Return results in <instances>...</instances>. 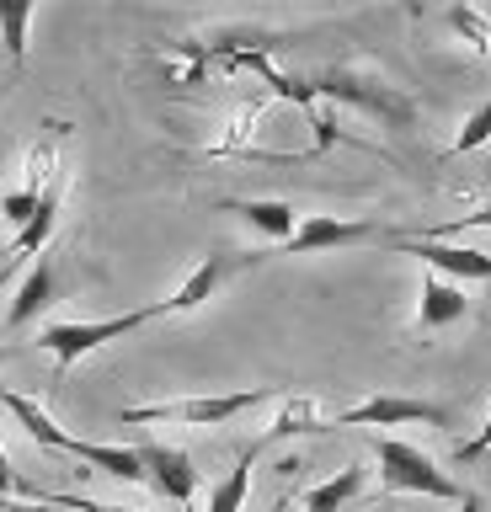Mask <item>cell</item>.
Returning a JSON list of instances; mask_svg holds the SVG:
<instances>
[{
    "label": "cell",
    "instance_id": "obj_1",
    "mask_svg": "<svg viewBox=\"0 0 491 512\" xmlns=\"http://www.w3.org/2000/svg\"><path fill=\"white\" fill-rule=\"evenodd\" d=\"M374 464H379V491L385 496H433V502H465V486L438 470L417 443L401 438H374Z\"/></svg>",
    "mask_w": 491,
    "mask_h": 512
},
{
    "label": "cell",
    "instance_id": "obj_2",
    "mask_svg": "<svg viewBox=\"0 0 491 512\" xmlns=\"http://www.w3.org/2000/svg\"><path fill=\"white\" fill-rule=\"evenodd\" d=\"M150 320H161V304H145V310H129V315H107V320H54V326L38 331V347L49 352L59 379H65L86 352H97L107 342H123V336H134L139 326H150Z\"/></svg>",
    "mask_w": 491,
    "mask_h": 512
},
{
    "label": "cell",
    "instance_id": "obj_3",
    "mask_svg": "<svg viewBox=\"0 0 491 512\" xmlns=\"http://www.w3.org/2000/svg\"><path fill=\"white\" fill-rule=\"evenodd\" d=\"M273 384H257V390H235V395H193V400H161V406H123L118 422L123 427H145V422H177V427H225L241 411L273 400Z\"/></svg>",
    "mask_w": 491,
    "mask_h": 512
},
{
    "label": "cell",
    "instance_id": "obj_4",
    "mask_svg": "<svg viewBox=\"0 0 491 512\" xmlns=\"http://www.w3.org/2000/svg\"><path fill=\"white\" fill-rule=\"evenodd\" d=\"M267 256L273 251H214V256H203V262L187 272V283L177 288V294L161 299V315H187V310H198V304H209L230 278H241L246 267H262Z\"/></svg>",
    "mask_w": 491,
    "mask_h": 512
},
{
    "label": "cell",
    "instance_id": "obj_5",
    "mask_svg": "<svg viewBox=\"0 0 491 512\" xmlns=\"http://www.w3.org/2000/svg\"><path fill=\"white\" fill-rule=\"evenodd\" d=\"M401 256H417L427 262V272L449 283H491V251H475V246H454V240H427V235H395L390 240Z\"/></svg>",
    "mask_w": 491,
    "mask_h": 512
},
{
    "label": "cell",
    "instance_id": "obj_6",
    "mask_svg": "<svg viewBox=\"0 0 491 512\" xmlns=\"http://www.w3.org/2000/svg\"><path fill=\"white\" fill-rule=\"evenodd\" d=\"M406 422H422V427H454V411L449 406H438V400H406V395H374V400H363V406L353 411H342V416H331L326 427H406Z\"/></svg>",
    "mask_w": 491,
    "mask_h": 512
},
{
    "label": "cell",
    "instance_id": "obj_7",
    "mask_svg": "<svg viewBox=\"0 0 491 512\" xmlns=\"http://www.w3.org/2000/svg\"><path fill=\"white\" fill-rule=\"evenodd\" d=\"M395 240V230L374 219H326V214H305L294 224V235L283 240L273 256H315V251H331V246H363V240Z\"/></svg>",
    "mask_w": 491,
    "mask_h": 512
},
{
    "label": "cell",
    "instance_id": "obj_8",
    "mask_svg": "<svg viewBox=\"0 0 491 512\" xmlns=\"http://www.w3.org/2000/svg\"><path fill=\"white\" fill-rule=\"evenodd\" d=\"M139 464H145V486H155V491L166 496V502H177V507L193 502V491H198V470H193V459H187L182 448L145 443V448H139Z\"/></svg>",
    "mask_w": 491,
    "mask_h": 512
},
{
    "label": "cell",
    "instance_id": "obj_9",
    "mask_svg": "<svg viewBox=\"0 0 491 512\" xmlns=\"http://www.w3.org/2000/svg\"><path fill=\"white\" fill-rule=\"evenodd\" d=\"M465 315H470L465 288L449 283V278H438V272H427V278H422V294H417V331H422V336L449 331V326H459Z\"/></svg>",
    "mask_w": 491,
    "mask_h": 512
},
{
    "label": "cell",
    "instance_id": "obj_10",
    "mask_svg": "<svg viewBox=\"0 0 491 512\" xmlns=\"http://www.w3.org/2000/svg\"><path fill=\"white\" fill-rule=\"evenodd\" d=\"M54 454L81 459V464H91V470H102V475L123 480V486H145V464H139V448H118V443H86V438H70V432H65Z\"/></svg>",
    "mask_w": 491,
    "mask_h": 512
},
{
    "label": "cell",
    "instance_id": "obj_11",
    "mask_svg": "<svg viewBox=\"0 0 491 512\" xmlns=\"http://www.w3.org/2000/svg\"><path fill=\"white\" fill-rule=\"evenodd\" d=\"M321 91L326 96H347V102H358V107H369V112H379V118H390L395 128H406L411 123V102L406 96H395V91H385V86H369V80H353V75H321Z\"/></svg>",
    "mask_w": 491,
    "mask_h": 512
},
{
    "label": "cell",
    "instance_id": "obj_12",
    "mask_svg": "<svg viewBox=\"0 0 491 512\" xmlns=\"http://www.w3.org/2000/svg\"><path fill=\"white\" fill-rule=\"evenodd\" d=\"M54 288H59V272H54V256L43 251L38 262L27 267V278L17 288V304L6 310V320H11V326H33V320L54 304Z\"/></svg>",
    "mask_w": 491,
    "mask_h": 512
},
{
    "label": "cell",
    "instance_id": "obj_13",
    "mask_svg": "<svg viewBox=\"0 0 491 512\" xmlns=\"http://www.w3.org/2000/svg\"><path fill=\"white\" fill-rule=\"evenodd\" d=\"M54 219H59V187L43 192V203H38V214L17 230V240H11V251H6V272L27 262V256H43L49 251V235H54Z\"/></svg>",
    "mask_w": 491,
    "mask_h": 512
},
{
    "label": "cell",
    "instance_id": "obj_14",
    "mask_svg": "<svg viewBox=\"0 0 491 512\" xmlns=\"http://www.w3.org/2000/svg\"><path fill=\"white\" fill-rule=\"evenodd\" d=\"M363 480H369V470H363V464H347V470H337L326 480V486H310L299 502H305V512H342L363 491Z\"/></svg>",
    "mask_w": 491,
    "mask_h": 512
},
{
    "label": "cell",
    "instance_id": "obj_15",
    "mask_svg": "<svg viewBox=\"0 0 491 512\" xmlns=\"http://www.w3.org/2000/svg\"><path fill=\"white\" fill-rule=\"evenodd\" d=\"M230 214H241L251 230H262L267 240H278V246L294 235V224H299V219H294V208H289V203H278V198H262V203H230Z\"/></svg>",
    "mask_w": 491,
    "mask_h": 512
},
{
    "label": "cell",
    "instance_id": "obj_16",
    "mask_svg": "<svg viewBox=\"0 0 491 512\" xmlns=\"http://www.w3.org/2000/svg\"><path fill=\"white\" fill-rule=\"evenodd\" d=\"M262 448H246L241 459H235V470L219 480V486L209 491V512H241L246 507V491H251V464H257Z\"/></svg>",
    "mask_w": 491,
    "mask_h": 512
},
{
    "label": "cell",
    "instance_id": "obj_17",
    "mask_svg": "<svg viewBox=\"0 0 491 512\" xmlns=\"http://www.w3.org/2000/svg\"><path fill=\"white\" fill-rule=\"evenodd\" d=\"M27 27H33V6L27 0H0V43H6L11 64L27 59Z\"/></svg>",
    "mask_w": 491,
    "mask_h": 512
},
{
    "label": "cell",
    "instance_id": "obj_18",
    "mask_svg": "<svg viewBox=\"0 0 491 512\" xmlns=\"http://www.w3.org/2000/svg\"><path fill=\"white\" fill-rule=\"evenodd\" d=\"M49 187H54V182H49ZM49 187H27V182H22V187L0 192V214H6V219L17 224V230H22V224L38 214V203H43V192H49Z\"/></svg>",
    "mask_w": 491,
    "mask_h": 512
},
{
    "label": "cell",
    "instance_id": "obj_19",
    "mask_svg": "<svg viewBox=\"0 0 491 512\" xmlns=\"http://www.w3.org/2000/svg\"><path fill=\"white\" fill-rule=\"evenodd\" d=\"M481 144H491V102H481L465 118V128H459V139L449 144V155H465V150H481Z\"/></svg>",
    "mask_w": 491,
    "mask_h": 512
},
{
    "label": "cell",
    "instance_id": "obj_20",
    "mask_svg": "<svg viewBox=\"0 0 491 512\" xmlns=\"http://www.w3.org/2000/svg\"><path fill=\"white\" fill-rule=\"evenodd\" d=\"M449 27L459 32V38H475V48H481V54H491V22H486L481 11L454 6V11H449Z\"/></svg>",
    "mask_w": 491,
    "mask_h": 512
},
{
    "label": "cell",
    "instance_id": "obj_21",
    "mask_svg": "<svg viewBox=\"0 0 491 512\" xmlns=\"http://www.w3.org/2000/svg\"><path fill=\"white\" fill-rule=\"evenodd\" d=\"M289 432H321V416H315L310 400H289V406H283L273 438H289Z\"/></svg>",
    "mask_w": 491,
    "mask_h": 512
},
{
    "label": "cell",
    "instance_id": "obj_22",
    "mask_svg": "<svg viewBox=\"0 0 491 512\" xmlns=\"http://www.w3.org/2000/svg\"><path fill=\"white\" fill-rule=\"evenodd\" d=\"M465 230H491V203L470 208V214H459L449 224H438V230H427V240H454V235H465Z\"/></svg>",
    "mask_w": 491,
    "mask_h": 512
},
{
    "label": "cell",
    "instance_id": "obj_23",
    "mask_svg": "<svg viewBox=\"0 0 491 512\" xmlns=\"http://www.w3.org/2000/svg\"><path fill=\"white\" fill-rule=\"evenodd\" d=\"M486 454H491V416H486V427L475 432V438H465V443L454 448V459H459V464H475V459H486Z\"/></svg>",
    "mask_w": 491,
    "mask_h": 512
},
{
    "label": "cell",
    "instance_id": "obj_24",
    "mask_svg": "<svg viewBox=\"0 0 491 512\" xmlns=\"http://www.w3.org/2000/svg\"><path fill=\"white\" fill-rule=\"evenodd\" d=\"M17 491H27V486L17 480V470H11V459H6V443H0V496H17Z\"/></svg>",
    "mask_w": 491,
    "mask_h": 512
},
{
    "label": "cell",
    "instance_id": "obj_25",
    "mask_svg": "<svg viewBox=\"0 0 491 512\" xmlns=\"http://www.w3.org/2000/svg\"><path fill=\"white\" fill-rule=\"evenodd\" d=\"M0 512H49L43 502H17V496H0Z\"/></svg>",
    "mask_w": 491,
    "mask_h": 512
},
{
    "label": "cell",
    "instance_id": "obj_26",
    "mask_svg": "<svg viewBox=\"0 0 491 512\" xmlns=\"http://www.w3.org/2000/svg\"><path fill=\"white\" fill-rule=\"evenodd\" d=\"M459 512H486V507H481V496H475V491H465V502H459Z\"/></svg>",
    "mask_w": 491,
    "mask_h": 512
},
{
    "label": "cell",
    "instance_id": "obj_27",
    "mask_svg": "<svg viewBox=\"0 0 491 512\" xmlns=\"http://www.w3.org/2000/svg\"><path fill=\"white\" fill-rule=\"evenodd\" d=\"M273 512H289V491H283V496H278V507H273Z\"/></svg>",
    "mask_w": 491,
    "mask_h": 512
},
{
    "label": "cell",
    "instance_id": "obj_28",
    "mask_svg": "<svg viewBox=\"0 0 491 512\" xmlns=\"http://www.w3.org/2000/svg\"><path fill=\"white\" fill-rule=\"evenodd\" d=\"M6 358H11V347H0V363H6Z\"/></svg>",
    "mask_w": 491,
    "mask_h": 512
}]
</instances>
